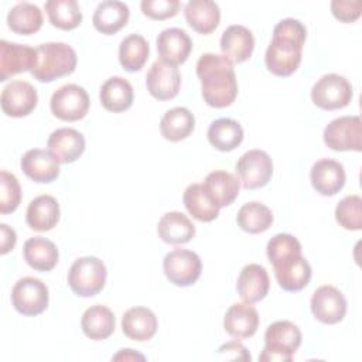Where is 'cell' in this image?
Returning <instances> with one entry per match:
<instances>
[{
  "mask_svg": "<svg viewBox=\"0 0 362 362\" xmlns=\"http://www.w3.org/2000/svg\"><path fill=\"white\" fill-rule=\"evenodd\" d=\"M301 243L288 233H277L266 247L279 286L286 291H301L311 279V266L303 256Z\"/></svg>",
  "mask_w": 362,
  "mask_h": 362,
  "instance_id": "obj_1",
  "label": "cell"
},
{
  "mask_svg": "<svg viewBox=\"0 0 362 362\" xmlns=\"http://www.w3.org/2000/svg\"><path fill=\"white\" fill-rule=\"evenodd\" d=\"M307 30L296 18H283L273 28V38L266 49L264 64L277 76H290L301 64Z\"/></svg>",
  "mask_w": 362,
  "mask_h": 362,
  "instance_id": "obj_2",
  "label": "cell"
},
{
  "mask_svg": "<svg viewBox=\"0 0 362 362\" xmlns=\"http://www.w3.org/2000/svg\"><path fill=\"white\" fill-rule=\"evenodd\" d=\"M197 76L201 81V93L211 107H226L238 96V82L233 64L219 54H202L197 62Z\"/></svg>",
  "mask_w": 362,
  "mask_h": 362,
  "instance_id": "obj_3",
  "label": "cell"
},
{
  "mask_svg": "<svg viewBox=\"0 0 362 362\" xmlns=\"http://www.w3.org/2000/svg\"><path fill=\"white\" fill-rule=\"evenodd\" d=\"M37 64L31 71L34 79L40 82H52L69 75L76 66V52L65 42H45L37 48Z\"/></svg>",
  "mask_w": 362,
  "mask_h": 362,
  "instance_id": "obj_4",
  "label": "cell"
},
{
  "mask_svg": "<svg viewBox=\"0 0 362 362\" xmlns=\"http://www.w3.org/2000/svg\"><path fill=\"white\" fill-rule=\"evenodd\" d=\"M301 345V331L291 321H276L264 332V348L259 355L262 362H290Z\"/></svg>",
  "mask_w": 362,
  "mask_h": 362,
  "instance_id": "obj_5",
  "label": "cell"
},
{
  "mask_svg": "<svg viewBox=\"0 0 362 362\" xmlns=\"http://www.w3.org/2000/svg\"><path fill=\"white\" fill-rule=\"evenodd\" d=\"M106 266L95 256L76 259L68 272L71 290L81 297H93L102 291L106 283Z\"/></svg>",
  "mask_w": 362,
  "mask_h": 362,
  "instance_id": "obj_6",
  "label": "cell"
},
{
  "mask_svg": "<svg viewBox=\"0 0 362 362\" xmlns=\"http://www.w3.org/2000/svg\"><path fill=\"white\" fill-rule=\"evenodd\" d=\"M48 287L37 277H23L11 290V303L14 310L27 317L44 313L48 307Z\"/></svg>",
  "mask_w": 362,
  "mask_h": 362,
  "instance_id": "obj_7",
  "label": "cell"
},
{
  "mask_svg": "<svg viewBox=\"0 0 362 362\" xmlns=\"http://www.w3.org/2000/svg\"><path fill=\"white\" fill-rule=\"evenodd\" d=\"M89 103V96L85 88L75 83H66L52 93L49 107L52 115L59 120L75 122L86 116Z\"/></svg>",
  "mask_w": 362,
  "mask_h": 362,
  "instance_id": "obj_8",
  "label": "cell"
},
{
  "mask_svg": "<svg viewBox=\"0 0 362 362\" xmlns=\"http://www.w3.org/2000/svg\"><path fill=\"white\" fill-rule=\"evenodd\" d=\"M324 143L334 151L362 150V120L359 116H341L324 129Z\"/></svg>",
  "mask_w": 362,
  "mask_h": 362,
  "instance_id": "obj_9",
  "label": "cell"
},
{
  "mask_svg": "<svg viewBox=\"0 0 362 362\" xmlns=\"http://www.w3.org/2000/svg\"><path fill=\"white\" fill-rule=\"evenodd\" d=\"M352 99V86L346 78L337 74L321 76L311 89V100L324 110L342 109Z\"/></svg>",
  "mask_w": 362,
  "mask_h": 362,
  "instance_id": "obj_10",
  "label": "cell"
},
{
  "mask_svg": "<svg viewBox=\"0 0 362 362\" xmlns=\"http://www.w3.org/2000/svg\"><path fill=\"white\" fill-rule=\"evenodd\" d=\"M235 171L245 189H257L270 181L273 175V161L263 150H249L240 156Z\"/></svg>",
  "mask_w": 362,
  "mask_h": 362,
  "instance_id": "obj_11",
  "label": "cell"
},
{
  "mask_svg": "<svg viewBox=\"0 0 362 362\" xmlns=\"http://www.w3.org/2000/svg\"><path fill=\"white\" fill-rule=\"evenodd\" d=\"M163 269L170 283L178 287H187L199 279L202 263L195 252L188 249H174L165 255Z\"/></svg>",
  "mask_w": 362,
  "mask_h": 362,
  "instance_id": "obj_12",
  "label": "cell"
},
{
  "mask_svg": "<svg viewBox=\"0 0 362 362\" xmlns=\"http://www.w3.org/2000/svg\"><path fill=\"white\" fill-rule=\"evenodd\" d=\"M37 103V89L27 81H11L4 86L0 96L1 110L10 117L28 116Z\"/></svg>",
  "mask_w": 362,
  "mask_h": 362,
  "instance_id": "obj_13",
  "label": "cell"
},
{
  "mask_svg": "<svg viewBox=\"0 0 362 362\" xmlns=\"http://www.w3.org/2000/svg\"><path fill=\"white\" fill-rule=\"evenodd\" d=\"M37 64V51L25 44L0 41V81L10 76L33 71Z\"/></svg>",
  "mask_w": 362,
  "mask_h": 362,
  "instance_id": "obj_14",
  "label": "cell"
},
{
  "mask_svg": "<svg viewBox=\"0 0 362 362\" xmlns=\"http://www.w3.org/2000/svg\"><path fill=\"white\" fill-rule=\"evenodd\" d=\"M313 315L322 324H337L346 314V300L334 286L318 287L310 301Z\"/></svg>",
  "mask_w": 362,
  "mask_h": 362,
  "instance_id": "obj_15",
  "label": "cell"
},
{
  "mask_svg": "<svg viewBox=\"0 0 362 362\" xmlns=\"http://www.w3.org/2000/svg\"><path fill=\"white\" fill-rule=\"evenodd\" d=\"M146 86L148 93L158 100H170L175 98L181 86L178 68L157 59L146 75Z\"/></svg>",
  "mask_w": 362,
  "mask_h": 362,
  "instance_id": "obj_16",
  "label": "cell"
},
{
  "mask_svg": "<svg viewBox=\"0 0 362 362\" xmlns=\"http://www.w3.org/2000/svg\"><path fill=\"white\" fill-rule=\"evenodd\" d=\"M156 44L160 59L174 66L184 64L192 49V41L189 35L177 27L163 30L158 34Z\"/></svg>",
  "mask_w": 362,
  "mask_h": 362,
  "instance_id": "obj_17",
  "label": "cell"
},
{
  "mask_svg": "<svg viewBox=\"0 0 362 362\" xmlns=\"http://www.w3.org/2000/svg\"><path fill=\"white\" fill-rule=\"evenodd\" d=\"M345 178L344 165L331 158L318 160L310 171V180L314 189L324 197H332L339 192L345 185Z\"/></svg>",
  "mask_w": 362,
  "mask_h": 362,
  "instance_id": "obj_18",
  "label": "cell"
},
{
  "mask_svg": "<svg viewBox=\"0 0 362 362\" xmlns=\"http://www.w3.org/2000/svg\"><path fill=\"white\" fill-rule=\"evenodd\" d=\"M48 151L62 164L76 161L85 150V137L72 127L54 130L47 141Z\"/></svg>",
  "mask_w": 362,
  "mask_h": 362,
  "instance_id": "obj_19",
  "label": "cell"
},
{
  "mask_svg": "<svg viewBox=\"0 0 362 362\" xmlns=\"http://www.w3.org/2000/svg\"><path fill=\"white\" fill-rule=\"evenodd\" d=\"M270 287V279L266 269L257 263L246 264L238 277L236 290L239 297L249 304L263 300Z\"/></svg>",
  "mask_w": 362,
  "mask_h": 362,
  "instance_id": "obj_20",
  "label": "cell"
},
{
  "mask_svg": "<svg viewBox=\"0 0 362 362\" xmlns=\"http://www.w3.org/2000/svg\"><path fill=\"white\" fill-rule=\"evenodd\" d=\"M257 327L259 314L249 303H235L225 313L223 328L235 339H243L255 335Z\"/></svg>",
  "mask_w": 362,
  "mask_h": 362,
  "instance_id": "obj_21",
  "label": "cell"
},
{
  "mask_svg": "<svg viewBox=\"0 0 362 362\" xmlns=\"http://www.w3.org/2000/svg\"><path fill=\"white\" fill-rule=\"evenodd\" d=\"M255 48L252 31L243 25H229L221 37V51L232 64H240L250 58Z\"/></svg>",
  "mask_w": 362,
  "mask_h": 362,
  "instance_id": "obj_22",
  "label": "cell"
},
{
  "mask_svg": "<svg viewBox=\"0 0 362 362\" xmlns=\"http://www.w3.org/2000/svg\"><path fill=\"white\" fill-rule=\"evenodd\" d=\"M23 173L35 182H52L59 175V161L41 148L28 150L20 161Z\"/></svg>",
  "mask_w": 362,
  "mask_h": 362,
  "instance_id": "obj_23",
  "label": "cell"
},
{
  "mask_svg": "<svg viewBox=\"0 0 362 362\" xmlns=\"http://www.w3.org/2000/svg\"><path fill=\"white\" fill-rule=\"evenodd\" d=\"M158 322L154 313L146 307H132L122 318L123 334L133 341H148L154 337Z\"/></svg>",
  "mask_w": 362,
  "mask_h": 362,
  "instance_id": "obj_24",
  "label": "cell"
},
{
  "mask_svg": "<svg viewBox=\"0 0 362 362\" xmlns=\"http://www.w3.org/2000/svg\"><path fill=\"white\" fill-rule=\"evenodd\" d=\"M25 221L33 230H51L59 221V204L51 195H38L28 204Z\"/></svg>",
  "mask_w": 362,
  "mask_h": 362,
  "instance_id": "obj_25",
  "label": "cell"
},
{
  "mask_svg": "<svg viewBox=\"0 0 362 362\" xmlns=\"http://www.w3.org/2000/svg\"><path fill=\"white\" fill-rule=\"evenodd\" d=\"M188 25L199 34H211L221 21V10L211 0H191L184 8Z\"/></svg>",
  "mask_w": 362,
  "mask_h": 362,
  "instance_id": "obj_26",
  "label": "cell"
},
{
  "mask_svg": "<svg viewBox=\"0 0 362 362\" xmlns=\"http://www.w3.org/2000/svg\"><path fill=\"white\" fill-rule=\"evenodd\" d=\"M129 16V7L123 1L105 0L95 8L92 23L99 33L110 35L127 24Z\"/></svg>",
  "mask_w": 362,
  "mask_h": 362,
  "instance_id": "obj_27",
  "label": "cell"
},
{
  "mask_svg": "<svg viewBox=\"0 0 362 362\" xmlns=\"http://www.w3.org/2000/svg\"><path fill=\"white\" fill-rule=\"evenodd\" d=\"M157 233L170 245L188 243L195 235V226L187 215L178 211L164 214L157 223Z\"/></svg>",
  "mask_w": 362,
  "mask_h": 362,
  "instance_id": "obj_28",
  "label": "cell"
},
{
  "mask_svg": "<svg viewBox=\"0 0 362 362\" xmlns=\"http://www.w3.org/2000/svg\"><path fill=\"white\" fill-rule=\"evenodd\" d=\"M23 256L27 264L38 272H49L58 263V249L55 243L42 236H34L25 240Z\"/></svg>",
  "mask_w": 362,
  "mask_h": 362,
  "instance_id": "obj_29",
  "label": "cell"
},
{
  "mask_svg": "<svg viewBox=\"0 0 362 362\" xmlns=\"http://www.w3.org/2000/svg\"><path fill=\"white\" fill-rule=\"evenodd\" d=\"M100 103L113 113L127 110L133 105V88L130 82L122 76H112L100 86Z\"/></svg>",
  "mask_w": 362,
  "mask_h": 362,
  "instance_id": "obj_30",
  "label": "cell"
},
{
  "mask_svg": "<svg viewBox=\"0 0 362 362\" xmlns=\"http://www.w3.org/2000/svg\"><path fill=\"white\" fill-rule=\"evenodd\" d=\"M81 327L88 338L93 341L106 339L115 331V314L106 305L95 304L85 310Z\"/></svg>",
  "mask_w": 362,
  "mask_h": 362,
  "instance_id": "obj_31",
  "label": "cell"
},
{
  "mask_svg": "<svg viewBox=\"0 0 362 362\" xmlns=\"http://www.w3.org/2000/svg\"><path fill=\"white\" fill-rule=\"evenodd\" d=\"M184 205L187 211L201 222H211L218 218L219 215V206L215 204V201L211 198L205 187L199 182L189 184L182 195Z\"/></svg>",
  "mask_w": 362,
  "mask_h": 362,
  "instance_id": "obj_32",
  "label": "cell"
},
{
  "mask_svg": "<svg viewBox=\"0 0 362 362\" xmlns=\"http://www.w3.org/2000/svg\"><path fill=\"white\" fill-rule=\"evenodd\" d=\"M202 185L219 208L230 205L236 199L240 188L239 180L223 170L209 173Z\"/></svg>",
  "mask_w": 362,
  "mask_h": 362,
  "instance_id": "obj_33",
  "label": "cell"
},
{
  "mask_svg": "<svg viewBox=\"0 0 362 362\" xmlns=\"http://www.w3.org/2000/svg\"><path fill=\"white\" fill-rule=\"evenodd\" d=\"M208 141L219 151H232L240 146L243 140L242 126L229 117L214 120L208 129Z\"/></svg>",
  "mask_w": 362,
  "mask_h": 362,
  "instance_id": "obj_34",
  "label": "cell"
},
{
  "mask_svg": "<svg viewBox=\"0 0 362 362\" xmlns=\"http://www.w3.org/2000/svg\"><path fill=\"white\" fill-rule=\"evenodd\" d=\"M195 127V117L187 107H173L160 120V132L165 140L180 141L187 139Z\"/></svg>",
  "mask_w": 362,
  "mask_h": 362,
  "instance_id": "obj_35",
  "label": "cell"
},
{
  "mask_svg": "<svg viewBox=\"0 0 362 362\" xmlns=\"http://www.w3.org/2000/svg\"><path fill=\"white\" fill-rule=\"evenodd\" d=\"M7 25L21 35L35 34L42 27V11L33 3H18L8 10Z\"/></svg>",
  "mask_w": 362,
  "mask_h": 362,
  "instance_id": "obj_36",
  "label": "cell"
},
{
  "mask_svg": "<svg viewBox=\"0 0 362 362\" xmlns=\"http://www.w3.org/2000/svg\"><path fill=\"white\" fill-rule=\"evenodd\" d=\"M150 54L148 42L140 34L124 37L119 45V62L127 72L140 71Z\"/></svg>",
  "mask_w": 362,
  "mask_h": 362,
  "instance_id": "obj_37",
  "label": "cell"
},
{
  "mask_svg": "<svg viewBox=\"0 0 362 362\" xmlns=\"http://www.w3.org/2000/svg\"><path fill=\"white\" fill-rule=\"evenodd\" d=\"M238 226L247 233L266 232L273 223V214L264 204L252 201L240 206L236 215Z\"/></svg>",
  "mask_w": 362,
  "mask_h": 362,
  "instance_id": "obj_38",
  "label": "cell"
},
{
  "mask_svg": "<svg viewBox=\"0 0 362 362\" xmlns=\"http://www.w3.org/2000/svg\"><path fill=\"white\" fill-rule=\"evenodd\" d=\"M44 7L49 23L59 30H74L82 21V13L76 0H48Z\"/></svg>",
  "mask_w": 362,
  "mask_h": 362,
  "instance_id": "obj_39",
  "label": "cell"
},
{
  "mask_svg": "<svg viewBox=\"0 0 362 362\" xmlns=\"http://www.w3.org/2000/svg\"><path fill=\"white\" fill-rule=\"evenodd\" d=\"M335 219L344 229H362V198L359 195H348L341 199L335 208Z\"/></svg>",
  "mask_w": 362,
  "mask_h": 362,
  "instance_id": "obj_40",
  "label": "cell"
},
{
  "mask_svg": "<svg viewBox=\"0 0 362 362\" xmlns=\"http://www.w3.org/2000/svg\"><path fill=\"white\" fill-rule=\"evenodd\" d=\"M21 201V187L16 175L1 170L0 171V214L6 215L14 212Z\"/></svg>",
  "mask_w": 362,
  "mask_h": 362,
  "instance_id": "obj_41",
  "label": "cell"
},
{
  "mask_svg": "<svg viewBox=\"0 0 362 362\" xmlns=\"http://www.w3.org/2000/svg\"><path fill=\"white\" fill-rule=\"evenodd\" d=\"M141 11L151 20H167L178 14L181 3L178 0H143Z\"/></svg>",
  "mask_w": 362,
  "mask_h": 362,
  "instance_id": "obj_42",
  "label": "cell"
},
{
  "mask_svg": "<svg viewBox=\"0 0 362 362\" xmlns=\"http://www.w3.org/2000/svg\"><path fill=\"white\" fill-rule=\"evenodd\" d=\"M361 0H334L331 1V11L334 17L342 23H354L361 17Z\"/></svg>",
  "mask_w": 362,
  "mask_h": 362,
  "instance_id": "obj_43",
  "label": "cell"
},
{
  "mask_svg": "<svg viewBox=\"0 0 362 362\" xmlns=\"http://www.w3.org/2000/svg\"><path fill=\"white\" fill-rule=\"evenodd\" d=\"M218 355H223L226 359H233V361H250V354L247 349L238 341H230L219 346Z\"/></svg>",
  "mask_w": 362,
  "mask_h": 362,
  "instance_id": "obj_44",
  "label": "cell"
},
{
  "mask_svg": "<svg viewBox=\"0 0 362 362\" xmlns=\"http://www.w3.org/2000/svg\"><path fill=\"white\" fill-rule=\"evenodd\" d=\"M0 230H1V247H0V253L1 255H7L10 250H13L16 242H17V235L14 232L13 228L7 226L6 223L0 225Z\"/></svg>",
  "mask_w": 362,
  "mask_h": 362,
  "instance_id": "obj_45",
  "label": "cell"
},
{
  "mask_svg": "<svg viewBox=\"0 0 362 362\" xmlns=\"http://www.w3.org/2000/svg\"><path fill=\"white\" fill-rule=\"evenodd\" d=\"M136 359H140V361H144L146 358L137 352H134L133 349H122L119 354H116L112 361H136Z\"/></svg>",
  "mask_w": 362,
  "mask_h": 362,
  "instance_id": "obj_46",
  "label": "cell"
}]
</instances>
